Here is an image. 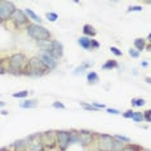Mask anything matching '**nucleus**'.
<instances>
[{"mask_svg":"<svg viewBox=\"0 0 151 151\" xmlns=\"http://www.w3.org/2000/svg\"><path fill=\"white\" fill-rule=\"evenodd\" d=\"M110 52L114 54V56H116V57L123 56V52L119 49V48H116V47H110Z\"/></svg>","mask_w":151,"mask_h":151,"instance_id":"29","label":"nucleus"},{"mask_svg":"<svg viewBox=\"0 0 151 151\" xmlns=\"http://www.w3.org/2000/svg\"><path fill=\"white\" fill-rule=\"evenodd\" d=\"M11 21L13 22L16 29H22V27H27L30 23V19L27 18V16L25 14V12L21 9H16V12L13 13Z\"/></svg>","mask_w":151,"mask_h":151,"instance_id":"8","label":"nucleus"},{"mask_svg":"<svg viewBox=\"0 0 151 151\" xmlns=\"http://www.w3.org/2000/svg\"><path fill=\"white\" fill-rule=\"evenodd\" d=\"M52 106H53L54 109H61V110H65V109H66V106H65V105L62 104V102H60V101H56V102H53V104H52Z\"/></svg>","mask_w":151,"mask_h":151,"instance_id":"32","label":"nucleus"},{"mask_svg":"<svg viewBox=\"0 0 151 151\" xmlns=\"http://www.w3.org/2000/svg\"><path fill=\"white\" fill-rule=\"evenodd\" d=\"M42 134V141L44 146L49 150H53L54 147H57L56 143V130H48V132L40 133Z\"/></svg>","mask_w":151,"mask_h":151,"instance_id":"12","label":"nucleus"},{"mask_svg":"<svg viewBox=\"0 0 151 151\" xmlns=\"http://www.w3.org/2000/svg\"><path fill=\"white\" fill-rule=\"evenodd\" d=\"M130 104H132L133 107H142V106H145L146 101L143 98H132Z\"/></svg>","mask_w":151,"mask_h":151,"instance_id":"23","label":"nucleus"},{"mask_svg":"<svg viewBox=\"0 0 151 151\" xmlns=\"http://www.w3.org/2000/svg\"><path fill=\"white\" fill-rule=\"evenodd\" d=\"M25 14L27 16V18L30 19V21H34V23H37V25H42V22H43V19H42V17H40L39 14H36L35 12L32 11V9H30V8H26L25 11Z\"/></svg>","mask_w":151,"mask_h":151,"instance_id":"13","label":"nucleus"},{"mask_svg":"<svg viewBox=\"0 0 151 151\" xmlns=\"http://www.w3.org/2000/svg\"><path fill=\"white\" fill-rule=\"evenodd\" d=\"M120 151H142V147L138 145H133V143H128V145L123 146V149Z\"/></svg>","mask_w":151,"mask_h":151,"instance_id":"22","label":"nucleus"},{"mask_svg":"<svg viewBox=\"0 0 151 151\" xmlns=\"http://www.w3.org/2000/svg\"><path fill=\"white\" fill-rule=\"evenodd\" d=\"M13 98H27L29 96V91H21V92H16L13 93Z\"/></svg>","mask_w":151,"mask_h":151,"instance_id":"27","label":"nucleus"},{"mask_svg":"<svg viewBox=\"0 0 151 151\" xmlns=\"http://www.w3.org/2000/svg\"><path fill=\"white\" fill-rule=\"evenodd\" d=\"M141 66H142V67H147V66H149V62H146V61H145V62H141Z\"/></svg>","mask_w":151,"mask_h":151,"instance_id":"39","label":"nucleus"},{"mask_svg":"<svg viewBox=\"0 0 151 151\" xmlns=\"http://www.w3.org/2000/svg\"><path fill=\"white\" fill-rule=\"evenodd\" d=\"M142 114H143V120H145V122H147V123H150V122H151V119H150L151 111H150V110H146V111L142 112Z\"/></svg>","mask_w":151,"mask_h":151,"instance_id":"33","label":"nucleus"},{"mask_svg":"<svg viewBox=\"0 0 151 151\" xmlns=\"http://www.w3.org/2000/svg\"><path fill=\"white\" fill-rule=\"evenodd\" d=\"M27 35L32 37L34 40H36L37 43L45 42L52 37V34L48 29H45L43 25H37V23H29V26L26 27Z\"/></svg>","mask_w":151,"mask_h":151,"instance_id":"3","label":"nucleus"},{"mask_svg":"<svg viewBox=\"0 0 151 151\" xmlns=\"http://www.w3.org/2000/svg\"><path fill=\"white\" fill-rule=\"evenodd\" d=\"M48 53L49 56H52L53 58H56V60H61V58L63 57V45L62 43H60L58 40H50V47L49 49H48Z\"/></svg>","mask_w":151,"mask_h":151,"instance_id":"11","label":"nucleus"},{"mask_svg":"<svg viewBox=\"0 0 151 151\" xmlns=\"http://www.w3.org/2000/svg\"><path fill=\"white\" fill-rule=\"evenodd\" d=\"M146 83H149V84L151 83V79H150L149 76H147V78H146Z\"/></svg>","mask_w":151,"mask_h":151,"instance_id":"43","label":"nucleus"},{"mask_svg":"<svg viewBox=\"0 0 151 151\" xmlns=\"http://www.w3.org/2000/svg\"><path fill=\"white\" fill-rule=\"evenodd\" d=\"M78 44L85 50H92V39L87 36H80L78 39Z\"/></svg>","mask_w":151,"mask_h":151,"instance_id":"14","label":"nucleus"},{"mask_svg":"<svg viewBox=\"0 0 151 151\" xmlns=\"http://www.w3.org/2000/svg\"><path fill=\"white\" fill-rule=\"evenodd\" d=\"M1 115L6 116V115H8V111H6V110H3V111H1Z\"/></svg>","mask_w":151,"mask_h":151,"instance_id":"41","label":"nucleus"},{"mask_svg":"<svg viewBox=\"0 0 151 151\" xmlns=\"http://www.w3.org/2000/svg\"><path fill=\"white\" fill-rule=\"evenodd\" d=\"M87 80H88L89 84H96L99 80V76H98L97 73H94V71H89L87 74Z\"/></svg>","mask_w":151,"mask_h":151,"instance_id":"21","label":"nucleus"},{"mask_svg":"<svg viewBox=\"0 0 151 151\" xmlns=\"http://www.w3.org/2000/svg\"><path fill=\"white\" fill-rule=\"evenodd\" d=\"M132 116H133V110H128V111L123 112V118L125 119H132Z\"/></svg>","mask_w":151,"mask_h":151,"instance_id":"34","label":"nucleus"},{"mask_svg":"<svg viewBox=\"0 0 151 151\" xmlns=\"http://www.w3.org/2000/svg\"><path fill=\"white\" fill-rule=\"evenodd\" d=\"M83 36H87V37H91V39H93V37L97 35V31H96V29L92 25H89V23H87V25L83 26Z\"/></svg>","mask_w":151,"mask_h":151,"instance_id":"15","label":"nucleus"},{"mask_svg":"<svg viewBox=\"0 0 151 151\" xmlns=\"http://www.w3.org/2000/svg\"><path fill=\"white\" fill-rule=\"evenodd\" d=\"M45 17H47V19L49 22H56L58 19V14L57 13H54V12H48L45 14Z\"/></svg>","mask_w":151,"mask_h":151,"instance_id":"26","label":"nucleus"},{"mask_svg":"<svg viewBox=\"0 0 151 151\" xmlns=\"http://www.w3.org/2000/svg\"><path fill=\"white\" fill-rule=\"evenodd\" d=\"M14 151H27V138H22L14 142Z\"/></svg>","mask_w":151,"mask_h":151,"instance_id":"17","label":"nucleus"},{"mask_svg":"<svg viewBox=\"0 0 151 151\" xmlns=\"http://www.w3.org/2000/svg\"><path fill=\"white\" fill-rule=\"evenodd\" d=\"M56 143L60 151H66L68 146H70V132H67V130H57Z\"/></svg>","mask_w":151,"mask_h":151,"instance_id":"7","label":"nucleus"},{"mask_svg":"<svg viewBox=\"0 0 151 151\" xmlns=\"http://www.w3.org/2000/svg\"><path fill=\"white\" fill-rule=\"evenodd\" d=\"M5 73V67L3 66V60H0V74H4Z\"/></svg>","mask_w":151,"mask_h":151,"instance_id":"38","label":"nucleus"},{"mask_svg":"<svg viewBox=\"0 0 151 151\" xmlns=\"http://www.w3.org/2000/svg\"><path fill=\"white\" fill-rule=\"evenodd\" d=\"M92 106L97 110H102V109H106V106L104 104H98V102H92Z\"/></svg>","mask_w":151,"mask_h":151,"instance_id":"35","label":"nucleus"},{"mask_svg":"<svg viewBox=\"0 0 151 151\" xmlns=\"http://www.w3.org/2000/svg\"><path fill=\"white\" fill-rule=\"evenodd\" d=\"M80 107L81 109H84V110H87V111H98L97 109H94L93 106H92V104H87V102H80Z\"/></svg>","mask_w":151,"mask_h":151,"instance_id":"25","label":"nucleus"},{"mask_svg":"<svg viewBox=\"0 0 151 151\" xmlns=\"http://www.w3.org/2000/svg\"><path fill=\"white\" fill-rule=\"evenodd\" d=\"M106 111L109 112V114H112V115H120L122 112L119 111V110H116V109H106Z\"/></svg>","mask_w":151,"mask_h":151,"instance_id":"36","label":"nucleus"},{"mask_svg":"<svg viewBox=\"0 0 151 151\" xmlns=\"http://www.w3.org/2000/svg\"><path fill=\"white\" fill-rule=\"evenodd\" d=\"M39 105L36 99H25V101L19 102V107L21 109H34Z\"/></svg>","mask_w":151,"mask_h":151,"instance_id":"18","label":"nucleus"},{"mask_svg":"<svg viewBox=\"0 0 151 151\" xmlns=\"http://www.w3.org/2000/svg\"><path fill=\"white\" fill-rule=\"evenodd\" d=\"M114 138H115V139H118L119 142H122L123 145H124V143H129V142H130V138H129V137H125V136L115 134V136H114Z\"/></svg>","mask_w":151,"mask_h":151,"instance_id":"28","label":"nucleus"},{"mask_svg":"<svg viewBox=\"0 0 151 151\" xmlns=\"http://www.w3.org/2000/svg\"><path fill=\"white\" fill-rule=\"evenodd\" d=\"M97 48H99V43L97 40L92 39V49H97Z\"/></svg>","mask_w":151,"mask_h":151,"instance_id":"37","label":"nucleus"},{"mask_svg":"<svg viewBox=\"0 0 151 151\" xmlns=\"http://www.w3.org/2000/svg\"><path fill=\"white\" fill-rule=\"evenodd\" d=\"M94 62L93 61H85V62H83L80 65V66H78L76 68H75V71H74V75H79V74H83L85 70H88L91 66H93Z\"/></svg>","mask_w":151,"mask_h":151,"instance_id":"16","label":"nucleus"},{"mask_svg":"<svg viewBox=\"0 0 151 151\" xmlns=\"http://www.w3.org/2000/svg\"><path fill=\"white\" fill-rule=\"evenodd\" d=\"M5 105H6V102H4V101H0V107H5Z\"/></svg>","mask_w":151,"mask_h":151,"instance_id":"40","label":"nucleus"},{"mask_svg":"<svg viewBox=\"0 0 151 151\" xmlns=\"http://www.w3.org/2000/svg\"><path fill=\"white\" fill-rule=\"evenodd\" d=\"M132 120H134L136 123H142L143 122V114L139 112V111H133Z\"/></svg>","mask_w":151,"mask_h":151,"instance_id":"24","label":"nucleus"},{"mask_svg":"<svg viewBox=\"0 0 151 151\" xmlns=\"http://www.w3.org/2000/svg\"><path fill=\"white\" fill-rule=\"evenodd\" d=\"M49 71L45 68V66L42 63V61L37 57H31L29 61H27V67L25 70V74L23 75H29V76H43V75L48 74Z\"/></svg>","mask_w":151,"mask_h":151,"instance_id":"4","label":"nucleus"},{"mask_svg":"<svg viewBox=\"0 0 151 151\" xmlns=\"http://www.w3.org/2000/svg\"><path fill=\"white\" fill-rule=\"evenodd\" d=\"M16 5L9 0H0V22L11 21L13 13L16 12Z\"/></svg>","mask_w":151,"mask_h":151,"instance_id":"5","label":"nucleus"},{"mask_svg":"<svg viewBox=\"0 0 151 151\" xmlns=\"http://www.w3.org/2000/svg\"><path fill=\"white\" fill-rule=\"evenodd\" d=\"M142 151H150V150H147V149H142Z\"/></svg>","mask_w":151,"mask_h":151,"instance_id":"44","label":"nucleus"},{"mask_svg":"<svg viewBox=\"0 0 151 151\" xmlns=\"http://www.w3.org/2000/svg\"><path fill=\"white\" fill-rule=\"evenodd\" d=\"M119 63L115 60H109L102 65V70H112V68H118Z\"/></svg>","mask_w":151,"mask_h":151,"instance_id":"20","label":"nucleus"},{"mask_svg":"<svg viewBox=\"0 0 151 151\" xmlns=\"http://www.w3.org/2000/svg\"><path fill=\"white\" fill-rule=\"evenodd\" d=\"M36 57L42 61V63L45 66V68L48 71L56 70L57 66H58V61L56 60V58H53L52 56H49V54L45 53V52H39V54H37Z\"/></svg>","mask_w":151,"mask_h":151,"instance_id":"9","label":"nucleus"},{"mask_svg":"<svg viewBox=\"0 0 151 151\" xmlns=\"http://www.w3.org/2000/svg\"><path fill=\"white\" fill-rule=\"evenodd\" d=\"M142 6L141 5H133V6H129L128 9H127V12L130 13V12H142Z\"/></svg>","mask_w":151,"mask_h":151,"instance_id":"30","label":"nucleus"},{"mask_svg":"<svg viewBox=\"0 0 151 151\" xmlns=\"http://www.w3.org/2000/svg\"><path fill=\"white\" fill-rule=\"evenodd\" d=\"M0 151H11V150H8L6 147H1V149H0Z\"/></svg>","mask_w":151,"mask_h":151,"instance_id":"42","label":"nucleus"},{"mask_svg":"<svg viewBox=\"0 0 151 151\" xmlns=\"http://www.w3.org/2000/svg\"><path fill=\"white\" fill-rule=\"evenodd\" d=\"M27 57L23 53H14L8 58V73L23 75L27 67Z\"/></svg>","mask_w":151,"mask_h":151,"instance_id":"2","label":"nucleus"},{"mask_svg":"<svg viewBox=\"0 0 151 151\" xmlns=\"http://www.w3.org/2000/svg\"><path fill=\"white\" fill-rule=\"evenodd\" d=\"M94 138H96V134L91 130H79L78 132V143H80L81 146L87 147V146H91L92 143L94 142Z\"/></svg>","mask_w":151,"mask_h":151,"instance_id":"10","label":"nucleus"},{"mask_svg":"<svg viewBox=\"0 0 151 151\" xmlns=\"http://www.w3.org/2000/svg\"><path fill=\"white\" fill-rule=\"evenodd\" d=\"M27 138V151H44L45 146H44L43 141H42V134L40 133H35L31 134Z\"/></svg>","mask_w":151,"mask_h":151,"instance_id":"6","label":"nucleus"},{"mask_svg":"<svg viewBox=\"0 0 151 151\" xmlns=\"http://www.w3.org/2000/svg\"><path fill=\"white\" fill-rule=\"evenodd\" d=\"M96 147L98 151H120L123 149V143L110 134H98L96 136Z\"/></svg>","mask_w":151,"mask_h":151,"instance_id":"1","label":"nucleus"},{"mask_svg":"<svg viewBox=\"0 0 151 151\" xmlns=\"http://www.w3.org/2000/svg\"><path fill=\"white\" fill-rule=\"evenodd\" d=\"M128 54H129V56L132 57V58H138V57H139V53L137 52V50L134 49V48H133V49H132V48H130V49L128 50Z\"/></svg>","mask_w":151,"mask_h":151,"instance_id":"31","label":"nucleus"},{"mask_svg":"<svg viewBox=\"0 0 151 151\" xmlns=\"http://www.w3.org/2000/svg\"><path fill=\"white\" fill-rule=\"evenodd\" d=\"M133 44H134V49H136L138 53H141L142 50H145L146 42H145V39H142V37H137L134 42H133Z\"/></svg>","mask_w":151,"mask_h":151,"instance_id":"19","label":"nucleus"}]
</instances>
